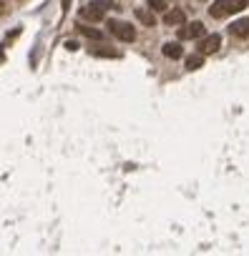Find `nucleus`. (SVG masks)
Listing matches in <instances>:
<instances>
[{
    "label": "nucleus",
    "instance_id": "0eeeda50",
    "mask_svg": "<svg viewBox=\"0 0 249 256\" xmlns=\"http://www.w3.org/2000/svg\"><path fill=\"white\" fill-rule=\"evenodd\" d=\"M161 51H164V55H166V58H171V60H179V58L184 55V48H181V43H179V40L166 43Z\"/></svg>",
    "mask_w": 249,
    "mask_h": 256
},
{
    "label": "nucleus",
    "instance_id": "39448f33",
    "mask_svg": "<svg viewBox=\"0 0 249 256\" xmlns=\"http://www.w3.org/2000/svg\"><path fill=\"white\" fill-rule=\"evenodd\" d=\"M219 48H222V35H219V33H212V35H201V40H199V53H201V55L216 53Z\"/></svg>",
    "mask_w": 249,
    "mask_h": 256
},
{
    "label": "nucleus",
    "instance_id": "9d476101",
    "mask_svg": "<svg viewBox=\"0 0 249 256\" xmlns=\"http://www.w3.org/2000/svg\"><path fill=\"white\" fill-rule=\"evenodd\" d=\"M229 30H231L234 35H239V38H249V18L231 23V28H229Z\"/></svg>",
    "mask_w": 249,
    "mask_h": 256
},
{
    "label": "nucleus",
    "instance_id": "9b49d317",
    "mask_svg": "<svg viewBox=\"0 0 249 256\" xmlns=\"http://www.w3.org/2000/svg\"><path fill=\"white\" fill-rule=\"evenodd\" d=\"M78 33H81V35H86L89 40H104V33H101V30L89 28V25H81V23H78Z\"/></svg>",
    "mask_w": 249,
    "mask_h": 256
},
{
    "label": "nucleus",
    "instance_id": "4468645a",
    "mask_svg": "<svg viewBox=\"0 0 249 256\" xmlns=\"http://www.w3.org/2000/svg\"><path fill=\"white\" fill-rule=\"evenodd\" d=\"M66 48H68V51H78V45L73 43V40H68V43H66Z\"/></svg>",
    "mask_w": 249,
    "mask_h": 256
},
{
    "label": "nucleus",
    "instance_id": "6e6552de",
    "mask_svg": "<svg viewBox=\"0 0 249 256\" xmlns=\"http://www.w3.org/2000/svg\"><path fill=\"white\" fill-rule=\"evenodd\" d=\"M136 20L143 23L146 28H154V25H156V18H154L151 8H136Z\"/></svg>",
    "mask_w": 249,
    "mask_h": 256
},
{
    "label": "nucleus",
    "instance_id": "20e7f679",
    "mask_svg": "<svg viewBox=\"0 0 249 256\" xmlns=\"http://www.w3.org/2000/svg\"><path fill=\"white\" fill-rule=\"evenodd\" d=\"M204 33H207V28H204V23H199V20H194V23H184L181 28H179V40H199Z\"/></svg>",
    "mask_w": 249,
    "mask_h": 256
},
{
    "label": "nucleus",
    "instance_id": "2eb2a0df",
    "mask_svg": "<svg viewBox=\"0 0 249 256\" xmlns=\"http://www.w3.org/2000/svg\"><path fill=\"white\" fill-rule=\"evenodd\" d=\"M68 8H71V0H63V13H66Z\"/></svg>",
    "mask_w": 249,
    "mask_h": 256
},
{
    "label": "nucleus",
    "instance_id": "f257e3e1",
    "mask_svg": "<svg viewBox=\"0 0 249 256\" xmlns=\"http://www.w3.org/2000/svg\"><path fill=\"white\" fill-rule=\"evenodd\" d=\"M249 5V0H214L212 8H209V15L212 18H227L231 13H239Z\"/></svg>",
    "mask_w": 249,
    "mask_h": 256
},
{
    "label": "nucleus",
    "instance_id": "f8f14e48",
    "mask_svg": "<svg viewBox=\"0 0 249 256\" xmlns=\"http://www.w3.org/2000/svg\"><path fill=\"white\" fill-rule=\"evenodd\" d=\"M201 66H204V55H201V53L186 58V70H199Z\"/></svg>",
    "mask_w": 249,
    "mask_h": 256
},
{
    "label": "nucleus",
    "instance_id": "f03ea898",
    "mask_svg": "<svg viewBox=\"0 0 249 256\" xmlns=\"http://www.w3.org/2000/svg\"><path fill=\"white\" fill-rule=\"evenodd\" d=\"M108 33L113 38H119L121 43H134L136 40V28L131 23H124V20H108Z\"/></svg>",
    "mask_w": 249,
    "mask_h": 256
},
{
    "label": "nucleus",
    "instance_id": "ddd939ff",
    "mask_svg": "<svg viewBox=\"0 0 249 256\" xmlns=\"http://www.w3.org/2000/svg\"><path fill=\"white\" fill-rule=\"evenodd\" d=\"M149 8L156 10V13H164L169 5H166V0H149Z\"/></svg>",
    "mask_w": 249,
    "mask_h": 256
},
{
    "label": "nucleus",
    "instance_id": "1a4fd4ad",
    "mask_svg": "<svg viewBox=\"0 0 249 256\" xmlns=\"http://www.w3.org/2000/svg\"><path fill=\"white\" fill-rule=\"evenodd\" d=\"M91 55H96V58H119L121 53L108 48V45H96V48H91Z\"/></svg>",
    "mask_w": 249,
    "mask_h": 256
},
{
    "label": "nucleus",
    "instance_id": "423d86ee",
    "mask_svg": "<svg viewBox=\"0 0 249 256\" xmlns=\"http://www.w3.org/2000/svg\"><path fill=\"white\" fill-rule=\"evenodd\" d=\"M164 23L166 25H184L186 23V13L181 8H166L164 10Z\"/></svg>",
    "mask_w": 249,
    "mask_h": 256
},
{
    "label": "nucleus",
    "instance_id": "7ed1b4c3",
    "mask_svg": "<svg viewBox=\"0 0 249 256\" xmlns=\"http://www.w3.org/2000/svg\"><path fill=\"white\" fill-rule=\"evenodd\" d=\"M106 10H116L111 0H91V3L81 10V15L86 20H104Z\"/></svg>",
    "mask_w": 249,
    "mask_h": 256
}]
</instances>
